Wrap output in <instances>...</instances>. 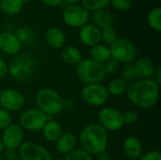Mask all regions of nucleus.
Wrapping results in <instances>:
<instances>
[{"label":"nucleus","instance_id":"393cba45","mask_svg":"<svg viewBox=\"0 0 161 160\" xmlns=\"http://www.w3.org/2000/svg\"><path fill=\"white\" fill-rule=\"evenodd\" d=\"M22 0H0V10L8 15H14L21 11Z\"/></svg>","mask_w":161,"mask_h":160},{"label":"nucleus","instance_id":"f8f14e48","mask_svg":"<svg viewBox=\"0 0 161 160\" xmlns=\"http://www.w3.org/2000/svg\"><path fill=\"white\" fill-rule=\"evenodd\" d=\"M19 156L22 160H52L47 149L33 141L23 142L19 147Z\"/></svg>","mask_w":161,"mask_h":160},{"label":"nucleus","instance_id":"dca6fc26","mask_svg":"<svg viewBox=\"0 0 161 160\" xmlns=\"http://www.w3.org/2000/svg\"><path fill=\"white\" fill-rule=\"evenodd\" d=\"M123 150L125 155L130 159H137L142 154V145L141 141L134 137H127L123 144Z\"/></svg>","mask_w":161,"mask_h":160},{"label":"nucleus","instance_id":"cd10ccee","mask_svg":"<svg viewBox=\"0 0 161 160\" xmlns=\"http://www.w3.org/2000/svg\"><path fill=\"white\" fill-rule=\"evenodd\" d=\"M14 35L17 37V39L19 40L21 44L31 42L32 41H34V37H35L32 30H30L29 28L25 27V26H21V27L17 28Z\"/></svg>","mask_w":161,"mask_h":160},{"label":"nucleus","instance_id":"4c0bfd02","mask_svg":"<svg viewBox=\"0 0 161 160\" xmlns=\"http://www.w3.org/2000/svg\"><path fill=\"white\" fill-rule=\"evenodd\" d=\"M18 157L17 153L15 150H6L5 152V159L6 160H14Z\"/></svg>","mask_w":161,"mask_h":160},{"label":"nucleus","instance_id":"aec40b11","mask_svg":"<svg viewBox=\"0 0 161 160\" xmlns=\"http://www.w3.org/2000/svg\"><path fill=\"white\" fill-rule=\"evenodd\" d=\"M43 138L49 142H56L62 135V127L56 121H48L42 129Z\"/></svg>","mask_w":161,"mask_h":160},{"label":"nucleus","instance_id":"1a4fd4ad","mask_svg":"<svg viewBox=\"0 0 161 160\" xmlns=\"http://www.w3.org/2000/svg\"><path fill=\"white\" fill-rule=\"evenodd\" d=\"M98 124L108 132L118 131L125 124L123 112L113 107H105L98 113Z\"/></svg>","mask_w":161,"mask_h":160},{"label":"nucleus","instance_id":"7c9ffc66","mask_svg":"<svg viewBox=\"0 0 161 160\" xmlns=\"http://www.w3.org/2000/svg\"><path fill=\"white\" fill-rule=\"evenodd\" d=\"M63 160H93L92 156L83 149H74L64 156Z\"/></svg>","mask_w":161,"mask_h":160},{"label":"nucleus","instance_id":"c9c22d12","mask_svg":"<svg viewBox=\"0 0 161 160\" xmlns=\"http://www.w3.org/2000/svg\"><path fill=\"white\" fill-rule=\"evenodd\" d=\"M141 160H161L160 152L149 151L141 157Z\"/></svg>","mask_w":161,"mask_h":160},{"label":"nucleus","instance_id":"ddd939ff","mask_svg":"<svg viewBox=\"0 0 161 160\" xmlns=\"http://www.w3.org/2000/svg\"><path fill=\"white\" fill-rule=\"evenodd\" d=\"M24 141V130L17 124H11L3 131L1 141L6 150H17Z\"/></svg>","mask_w":161,"mask_h":160},{"label":"nucleus","instance_id":"412c9836","mask_svg":"<svg viewBox=\"0 0 161 160\" xmlns=\"http://www.w3.org/2000/svg\"><path fill=\"white\" fill-rule=\"evenodd\" d=\"M91 58L99 63L105 64L108 60L111 58L109 46L106 44H96L91 48Z\"/></svg>","mask_w":161,"mask_h":160},{"label":"nucleus","instance_id":"f3484780","mask_svg":"<svg viewBox=\"0 0 161 160\" xmlns=\"http://www.w3.org/2000/svg\"><path fill=\"white\" fill-rule=\"evenodd\" d=\"M77 144V138L75 134L67 132L62 133L59 139L56 141V149L60 155H67L73 151Z\"/></svg>","mask_w":161,"mask_h":160},{"label":"nucleus","instance_id":"5701e85b","mask_svg":"<svg viewBox=\"0 0 161 160\" xmlns=\"http://www.w3.org/2000/svg\"><path fill=\"white\" fill-rule=\"evenodd\" d=\"M62 60L69 65H77L82 59L80 50L75 46H67L61 52Z\"/></svg>","mask_w":161,"mask_h":160},{"label":"nucleus","instance_id":"58836bf2","mask_svg":"<svg viewBox=\"0 0 161 160\" xmlns=\"http://www.w3.org/2000/svg\"><path fill=\"white\" fill-rule=\"evenodd\" d=\"M41 2L49 7H57L61 5L63 0H41Z\"/></svg>","mask_w":161,"mask_h":160},{"label":"nucleus","instance_id":"a19ab883","mask_svg":"<svg viewBox=\"0 0 161 160\" xmlns=\"http://www.w3.org/2000/svg\"><path fill=\"white\" fill-rule=\"evenodd\" d=\"M4 145H3V143H2V141H1V140H0V155L1 154H3V152H4Z\"/></svg>","mask_w":161,"mask_h":160},{"label":"nucleus","instance_id":"4468645a","mask_svg":"<svg viewBox=\"0 0 161 160\" xmlns=\"http://www.w3.org/2000/svg\"><path fill=\"white\" fill-rule=\"evenodd\" d=\"M78 37L83 44L92 47L101 41V29L92 24H86L80 27Z\"/></svg>","mask_w":161,"mask_h":160},{"label":"nucleus","instance_id":"f257e3e1","mask_svg":"<svg viewBox=\"0 0 161 160\" xmlns=\"http://www.w3.org/2000/svg\"><path fill=\"white\" fill-rule=\"evenodd\" d=\"M127 99L136 107L142 109L152 108L159 99V86L151 79H138L127 86Z\"/></svg>","mask_w":161,"mask_h":160},{"label":"nucleus","instance_id":"a211bd4d","mask_svg":"<svg viewBox=\"0 0 161 160\" xmlns=\"http://www.w3.org/2000/svg\"><path fill=\"white\" fill-rule=\"evenodd\" d=\"M134 67L140 79H151L155 74V66L153 62L146 58H141L135 61Z\"/></svg>","mask_w":161,"mask_h":160},{"label":"nucleus","instance_id":"2f4dec72","mask_svg":"<svg viewBox=\"0 0 161 160\" xmlns=\"http://www.w3.org/2000/svg\"><path fill=\"white\" fill-rule=\"evenodd\" d=\"M123 120H124V124L132 125L138 122L139 115L135 110L129 109V110H126L123 113Z\"/></svg>","mask_w":161,"mask_h":160},{"label":"nucleus","instance_id":"7ed1b4c3","mask_svg":"<svg viewBox=\"0 0 161 160\" xmlns=\"http://www.w3.org/2000/svg\"><path fill=\"white\" fill-rule=\"evenodd\" d=\"M37 108L46 116H55L64 109V102L58 91L50 88L40 89L35 95Z\"/></svg>","mask_w":161,"mask_h":160},{"label":"nucleus","instance_id":"9b49d317","mask_svg":"<svg viewBox=\"0 0 161 160\" xmlns=\"http://www.w3.org/2000/svg\"><path fill=\"white\" fill-rule=\"evenodd\" d=\"M25 104V96L17 90L6 89L0 91V107L9 113L22 109Z\"/></svg>","mask_w":161,"mask_h":160},{"label":"nucleus","instance_id":"6ab92c4d","mask_svg":"<svg viewBox=\"0 0 161 160\" xmlns=\"http://www.w3.org/2000/svg\"><path fill=\"white\" fill-rule=\"evenodd\" d=\"M45 41L47 42V44L52 47V48H61L64 43H65V34L64 32L59 29L58 27H55L52 26L50 28H48L45 32Z\"/></svg>","mask_w":161,"mask_h":160},{"label":"nucleus","instance_id":"4be33fe9","mask_svg":"<svg viewBox=\"0 0 161 160\" xmlns=\"http://www.w3.org/2000/svg\"><path fill=\"white\" fill-rule=\"evenodd\" d=\"M92 25L97 26L99 29H103L108 26H111L113 24V16L111 13L106 9H100L97 11H94L92 16Z\"/></svg>","mask_w":161,"mask_h":160},{"label":"nucleus","instance_id":"0eeeda50","mask_svg":"<svg viewBox=\"0 0 161 160\" xmlns=\"http://www.w3.org/2000/svg\"><path fill=\"white\" fill-rule=\"evenodd\" d=\"M81 97L89 106L102 107L108 102L109 94L105 85L101 83H93L84 86L81 91Z\"/></svg>","mask_w":161,"mask_h":160},{"label":"nucleus","instance_id":"473e14b6","mask_svg":"<svg viewBox=\"0 0 161 160\" xmlns=\"http://www.w3.org/2000/svg\"><path fill=\"white\" fill-rule=\"evenodd\" d=\"M11 115L8 111L0 108V130L4 131L11 124Z\"/></svg>","mask_w":161,"mask_h":160},{"label":"nucleus","instance_id":"b1692460","mask_svg":"<svg viewBox=\"0 0 161 160\" xmlns=\"http://www.w3.org/2000/svg\"><path fill=\"white\" fill-rule=\"evenodd\" d=\"M128 84L121 77L113 78L108 85L107 89L109 95L112 96H121L125 93Z\"/></svg>","mask_w":161,"mask_h":160},{"label":"nucleus","instance_id":"c85d7f7f","mask_svg":"<svg viewBox=\"0 0 161 160\" xmlns=\"http://www.w3.org/2000/svg\"><path fill=\"white\" fill-rule=\"evenodd\" d=\"M121 78H123L127 84L128 83L130 84V83L138 80V75H137V73H136V70H135L133 63L125 64V66L123 68Z\"/></svg>","mask_w":161,"mask_h":160},{"label":"nucleus","instance_id":"6e6552de","mask_svg":"<svg viewBox=\"0 0 161 160\" xmlns=\"http://www.w3.org/2000/svg\"><path fill=\"white\" fill-rule=\"evenodd\" d=\"M49 121L48 116L38 108H29L22 112L19 117V125L23 130L30 132L42 131L44 124Z\"/></svg>","mask_w":161,"mask_h":160},{"label":"nucleus","instance_id":"423d86ee","mask_svg":"<svg viewBox=\"0 0 161 160\" xmlns=\"http://www.w3.org/2000/svg\"><path fill=\"white\" fill-rule=\"evenodd\" d=\"M35 61L26 54L15 57L8 65V73L17 81H25L28 79L34 71Z\"/></svg>","mask_w":161,"mask_h":160},{"label":"nucleus","instance_id":"f03ea898","mask_svg":"<svg viewBox=\"0 0 161 160\" xmlns=\"http://www.w3.org/2000/svg\"><path fill=\"white\" fill-rule=\"evenodd\" d=\"M81 149L92 156H100L107 151L108 144V134L98 123L85 126L78 138Z\"/></svg>","mask_w":161,"mask_h":160},{"label":"nucleus","instance_id":"f704fd0d","mask_svg":"<svg viewBox=\"0 0 161 160\" xmlns=\"http://www.w3.org/2000/svg\"><path fill=\"white\" fill-rule=\"evenodd\" d=\"M120 63L118 61H116L115 59L113 58H110L109 60H108L104 66H105V70L107 72V74H113L115 73H117L120 69Z\"/></svg>","mask_w":161,"mask_h":160},{"label":"nucleus","instance_id":"9d476101","mask_svg":"<svg viewBox=\"0 0 161 160\" xmlns=\"http://www.w3.org/2000/svg\"><path fill=\"white\" fill-rule=\"evenodd\" d=\"M64 23L71 27H82L90 19L89 11L81 5H71L67 7L62 14Z\"/></svg>","mask_w":161,"mask_h":160},{"label":"nucleus","instance_id":"37998d69","mask_svg":"<svg viewBox=\"0 0 161 160\" xmlns=\"http://www.w3.org/2000/svg\"><path fill=\"white\" fill-rule=\"evenodd\" d=\"M14 160H22V159H21V158H20V157H17V158H16V159H14Z\"/></svg>","mask_w":161,"mask_h":160},{"label":"nucleus","instance_id":"72a5a7b5","mask_svg":"<svg viewBox=\"0 0 161 160\" xmlns=\"http://www.w3.org/2000/svg\"><path fill=\"white\" fill-rule=\"evenodd\" d=\"M109 3L118 10H128L132 6V0H109Z\"/></svg>","mask_w":161,"mask_h":160},{"label":"nucleus","instance_id":"bb28decb","mask_svg":"<svg viewBox=\"0 0 161 160\" xmlns=\"http://www.w3.org/2000/svg\"><path fill=\"white\" fill-rule=\"evenodd\" d=\"M109 5V0H82V6L89 11L105 9Z\"/></svg>","mask_w":161,"mask_h":160},{"label":"nucleus","instance_id":"20e7f679","mask_svg":"<svg viewBox=\"0 0 161 160\" xmlns=\"http://www.w3.org/2000/svg\"><path fill=\"white\" fill-rule=\"evenodd\" d=\"M76 74L79 80L87 85L101 83L105 80L107 72L104 64L94 61L92 58H84L76 65Z\"/></svg>","mask_w":161,"mask_h":160},{"label":"nucleus","instance_id":"a878e982","mask_svg":"<svg viewBox=\"0 0 161 160\" xmlns=\"http://www.w3.org/2000/svg\"><path fill=\"white\" fill-rule=\"evenodd\" d=\"M148 24L155 30L161 31V8H155L148 14Z\"/></svg>","mask_w":161,"mask_h":160},{"label":"nucleus","instance_id":"79ce46f5","mask_svg":"<svg viewBox=\"0 0 161 160\" xmlns=\"http://www.w3.org/2000/svg\"><path fill=\"white\" fill-rule=\"evenodd\" d=\"M31 0H22V2H23V4L24 3H28V2H30Z\"/></svg>","mask_w":161,"mask_h":160},{"label":"nucleus","instance_id":"c03bdc74","mask_svg":"<svg viewBox=\"0 0 161 160\" xmlns=\"http://www.w3.org/2000/svg\"><path fill=\"white\" fill-rule=\"evenodd\" d=\"M0 160H3V158H2V157H0Z\"/></svg>","mask_w":161,"mask_h":160},{"label":"nucleus","instance_id":"e433bc0d","mask_svg":"<svg viewBox=\"0 0 161 160\" xmlns=\"http://www.w3.org/2000/svg\"><path fill=\"white\" fill-rule=\"evenodd\" d=\"M8 74V64L6 61L0 58V78H3Z\"/></svg>","mask_w":161,"mask_h":160},{"label":"nucleus","instance_id":"2eb2a0df","mask_svg":"<svg viewBox=\"0 0 161 160\" xmlns=\"http://www.w3.org/2000/svg\"><path fill=\"white\" fill-rule=\"evenodd\" d=\"M21 42L14 35L9 31H4L0 33V50L8 55H15L21 49Z\"/></svg>","mask_w":161,"mask_h":160},{"label":"nucleus","instance_id":"c756f323","mask_svg":"<svg viewBox=\"0 0 161 160\" xmlns=\"http://www.w3.org/2000/svg\"><path fill=\"white\" fill-rule=\"evenodd\" d=\"M117 38L118 36H117L116 29L112 25L101 29V41H103L106 44L108 45L112 44Z\"/></svg>","mask_w":161,"mask_h":160},{"label":"nucleus","instance_id":"ea45409f","mask_svg":"<svg viewBox=\"0 0 161 160\" xmlns=\"http://www.w3.org/2000/svg\"><path fill=\"white\" fill-rule=\"evenodd\" d=\"M63 1L67 2V3H68V4H70V5H75V4L78 3L80 0H63Z\"/></svg>","mask_w":161,"mask_h":160},{"label":"nucleus","instance_id":"39448f33","mask_svg":"<svg viewBox=\"0 0 161 160\" xmlns=\"http://www.w3.org/2000/svg\"><path fill=\"white\" fill-rule=\"evenodd\" d=\"M111 58L120 64L132 63L137 57V48L135 44L127 38H117L116 41L109 45Z\"/></svg>","mask_w":161,"mask_h":160}]
</instances>
